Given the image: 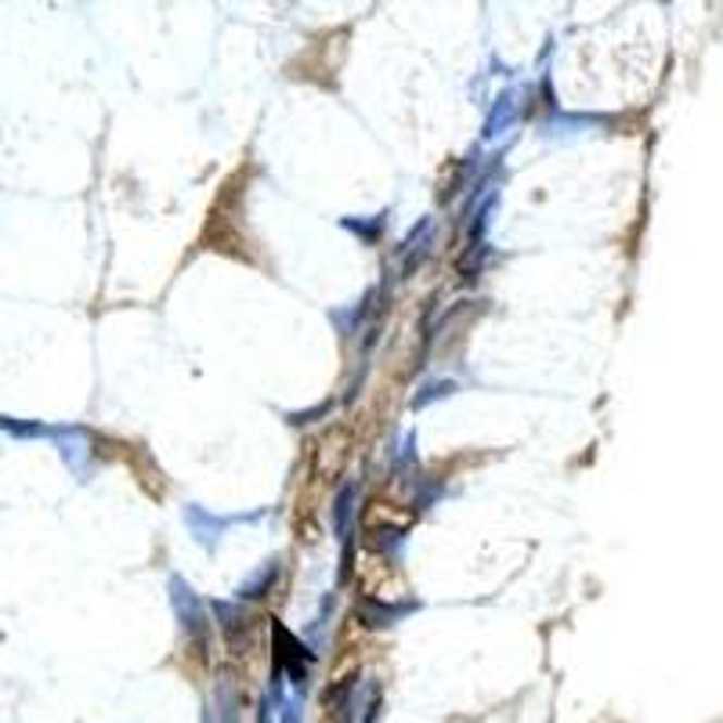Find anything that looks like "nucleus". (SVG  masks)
Here are the masks:
<instances>
[]
</instances>
